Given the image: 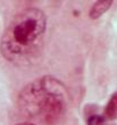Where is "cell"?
Returning a JSON list of instances; mask_svg holds the SVG:
<instances>
[{
    "label": "cell",
    "mask_w": 117,
    "mask_h": 125,
    "mask_svg": "<svg viewBox=\"0 0 117 125\" xmlns=\"http://www.w3.org/2000/svg\"><path fill=\"white\" fill-rule=\"evenodd\" d=\"M47 31V16L40 8L30 7L11 18L3 32L0 51L5 59L20 64L39 50Z\"/></svg>",
    "instance_id": "6da1fadb"
},
{
    "label": "cell",
    "mask_w": 117,
    "mask_h": 125,
    "mask_svg": "<svg viewBox=\"0 0 117 125\" xmlns=\"http://www.w3.org/2000/svg\"><path fill=\"white\" fill-rule=\"evenodd\" d=\"M69 97L62 81L52 76L34 80L21 91L18 105L23 114L39 122L53 124L65 116Z\"/></svg>",
    "instance_id": "7a4b0ae2"
},
{
    "label": "cell",
    "mask_w": 117,
    "mask_h": 125,
    "mask_svg": "<svg viewBox=\"0 0 117 125\" xmlns=\"http://www.w3.org/2000/svg\"><path fill=\"white\" fill-rule=\"evenodd\" d=\"M111 5H113V0H100V1L94 2L90 8L89 17L91 20H98L105 13H107L108 9L111 7Z\"/></svg>",
    "instance_id": "3957f363"
},
{
    "label": "cell",
    "mask_w": 117,
    "mask_h": 125,
    "mask_svg": "<svg viewBox=\"0 0 117 125\" xmlns=\"http://www.w3.org/2000/svg\"><path fill=\"white\" fill-rule=\"evenodd\" d=\"M102 116L106 121H116L117 119V91L111 95L109 101L107 102Z\"/></svg>",
    "instance_id": "277c9868"
},
{
    "label": "cell",
    "mask_w": 117,
    "mask_h": 125,
    "mask_svg": "<svg viewBox=\"0 0 117 125\" xmlns=\"http://www.w3.org/2000/svg\"><path fill=\"white\" fill-rule=\"evenodd\" d=\"M105 123H106V119L102 115L94 114L88 118V125H105Z\"/></svg>",
    "instance_id": "5b68a950"
},
{
    "label": "cell",
    "mask_w": 117,
    "mask_h": 125,
    "mask_svg": "<svg viewBox=\"0 0 117 125\" xmlns=\"http://www.w3.org/2000/svg\"><path fill=\"white\" fill-rule=\"evenodd\" d=\"M15 125H36V124H34V123H32V122H20Z\"/></svg>",
    "instance_id": "8992f818"
}]
</instances>
